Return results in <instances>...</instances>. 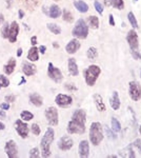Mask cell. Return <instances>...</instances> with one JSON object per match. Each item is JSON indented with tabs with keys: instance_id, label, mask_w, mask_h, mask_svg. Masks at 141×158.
<instances>
[{
	"instance_id": "6da1fadb",
	"label": "cell",
	"mask_w": 141,
	"mask_h": 158,
	"mask_svg": "<svg viewBox=\"0 0 141 158\" xmlns=\"http://www.w3.org/2000/svg\"><path fill=\"white\" fill-rule=\"evenodd\" d=\"M86 113L83 109L76 110L72 116V120L67 123V133L69 134H83L85 132Z\"/></svg>"
},
{
	"instance_id": "7a4b0ae2",
	"label": "cell",
	"mask_w": 141,
	"mask_h": 158,
	"mask_svg": "<svg viewBox=\"0 0 141 158\" xmlns=\"http://www.w3.org/2000/svg\"><path fill=\"white\" fill-rule=\"evenodd\" d=\"M55 138V132L52 128H47L44 136L42 137L40 146H41L42 157H50L51 156V143L54 141Z\"/></svg>"
},
{
	"instance_id": "3957f363",
	"label": "cell",
	"mask_w": 141,
	"mask_h": 158,
	"mask_svg": "<svg viewBox=\"0 0 141 158\" xmlns=\"http://www.w3.org/2000/svg\"><path fill=\"white\" fill-rule=\"evenodd\" d=\"M104 138V134H103V128H102V125L98 121L96 122H93L90 127V140L91 142L94 146H98L100 145L102 140Z\"/></svg>"
},
{
	"instance_id": "277c9868",
	"label": "cell",
	"mask_w": 141,
	"mask_h": 158,
	"mask_svg": "<svg viewBox=\"0 0 141 158\" xmlns=\"http://www.w3.org/2000/svg\"><path fill=\"white\" fill-rule=\"evenodd\" d=\"M101 74V68L96 65H90L84 72V79L88 86H93Z\"/></svg>"
},
{
	"instance_id": "5b68a950",
	"label": "cell",
	"mask_w": 141,
	"mask_h": 158,
	"mask_svg": "<svg viewBox=\"0 0 141 158\" xmlns=\"http://www.w3.org/2000/svg\"><path fill=\"white\" fill-rule=\"evenodd\" d=\"M72 35L76 38H80V39H85L88 35V26L85 23L83 19H79L76 21L75 26L72 31Z\"/></svg>"
},
{
	"instance_id": "8992f818",
	"label": "cell",
	"mask_w": 141,
	"mask_h": 158,
	"mask_svg": "<svg viewBox=\"0 0 141 158\" xmlns=\"http://www.w3.org/2000/svg\"><path fill=\"white\" fill-rule=\"evenodd\" d=\"M129 94L133 101H138L141 98V86L139 82L129 81Z\"/></svg>"
},
{
	"instance_id": "52a82bcc",
	"label": "cell",
	"mask_w": 141,
	"mask_h": 158,
	"mask_svg": "<svg viewBox=\"0 0 141 158\" xmlns=\"http://www.w3.org/2000/svg\"><path fill=\"white\" fill-rule=\"evenodd\" d=\"M45 117H46V120L50 125H52V127L58 125V122H59L58 111H57L56 107H47V109L45 110Z\"/></svg>"
},
{
	"instance_id": "ba28073f",
	"label": "cell",
	"mask_w": 141,
	"mask_h": 158,
	"mask_svg": "<svg viewBox=\"0 0 141 158\" xmlns=\"http://www.w3.org/2000/svg\"><path fill=\"white\" fill-rule=\"evenodd\" d=\"M47 75L52 80H54L57 83H60L63 79V75L62 72L59 70L58 68L54 66V65L52 62L49 63V68H47Z\"/></svg>"
},
{
	"instance_id": "9c48e42d",
	"label": "cell",
	"mask_w": 141,
	"mask_h": 158,
	"mask_svg": "<svg viewBox=\"0 0 141 158\" xmlns=\"http://www.w3.org/2000/svg\"><path fill=\"white\" fill-rule=\"evenodd\" d=\"M126 41L132 50H138V47H139V39H138V34L136 33L135 30L129 31V33L126 35Z\"/></svg>"
},
{
	"instance_id": "30bf717a",
	"label": "cell",
	"mask_w": 141,
	"mask_h": 158,
	"mask_svg": "<svg viewBox=\"0 0 141 158\" xmlns=\"http://www.w3.org/2000/svg\"><path fill=\"white\" fill-rule=\"evenodd\" d=\"M15 129L21 138H26L29 136V125L26 122H23L22 119L21 120L18 119L15 121Z\"/></svg>"
},
{
	"instance_id": "8fae6325",
	"label": "cell",
	"mask_w": 141,
	"mask_h": 158,
	"mask_svg": "<svg viewBox=\"0 0 141 158\" xmlns=\"http://www.w3.org/2000/svg\"><path fill=\"white\" fill-rule=\"evenodd\" d=\"M55 102L58 107H65L73 104V99L70 96L67 95V94H58L55 98Z\"/></svg>"
},
{
	"instance_id": "7c38bea8",
	"label": "cell",
	"mask_w": 141,
	"mask_h": 158,
	"mask_svg": "<svg viewBox=\"0 0 141 158\" xmlns=\"http://www.w3.org/2000/svg\"><path fill=\"white\" fill-rule=\"evenodd\" d=\"M4 151H5L8 157L10 158H15L18 156V148L14 140H9L8 142L5 143Z\"/></svg>"
},
{
	"instance_id": "4fadbf2b",
	"label": "cell",
	"mask_w": 141,
	"mask_h": 158,
	"mask_svg": "<svg viewBox=\"0 0 141 158\" xmlns=\"http://www.w3.org/2000/svg\"><path fill=\"white\" fill-rule=\"evenodd\" d=\"M73 140L70 136H63L59 139L58 141V148L60 149L61 151H69L72 149L73 146Z\"/></svg>"
},
{
	"instance_id": "5bb4252c",
	"label": "cell",
	"mask_w": 141,
	"mask_h": 158,
	"mask_svg": "<svg viewBox=\"0 0 141 158\" xmlns=\"http://www.w3.org/2000/svg\"><path fill=\"white\" fill-rule=\"evenodd\" d=\"M18 34H19V26L17 21H13L12 24H10V32H9V40L11 43H14L17 40Z\"/></svg>"
},
{
	"instance_id": "9a60e30c",
	"label": "cell",
	"mask_w": 141,
	"mask_h": 158,
	"mask_svg": "<svg viewBox=\"0 0 141 158\" xmlns=\"http://www.w3.org/2000/svg\"><path fill=\"white\" fill-rule=\"evenodd\" d=\"M81 44L79 42V40L77 39H72L65 47V51H67L69 54H75L79 49H80Z\"/></svg>"
},
{
	"instance_id": "2e32d148",
	"label": "cell",
	"mask_w": 141,
	"mask_h": 158,
	"mask_svg": "<svg viewBox=\"0 0 141 158\" xmlns=\"http://www.w3.org/2000/svg\"><path fill=\"white\" fill-rule=\"evenodd\" d=\"M78 153L81 157H88L90 154V145H88V140H82L79 143Z\"/></svg>"
},
{
	"instance_id": "e0dca14e",
	"label": "cell",
	"mask_w": 141,
	"mask_h": 158,
	"mask_svg": "<svg viewBox=\"0 0 141 158\" xmlns=\"http://www.w3.org/2000/svg\"><path fill=\"white\" fill-rule=\"evenodd\" d=\"M110 104L114 111H118V110L120 109L121 102H120L119 94H118L117 91H115V92L113 93L112 97H111V99H110Z\"/></svg>"
},
{
	"instance_id": "ac0fdd59",
	"label": "cell",
	"mask_w": 141,
	"mask_h": 158,
	"mask_svg": "<svg viewBox=\"0 0 141 158\" xmlns=\"http://www.w3.org/2000/svg\"><path fill=\"white\" fill-rule=\"evenodd\" d=\"M22 71H23V73L26 76H33V75H35L37 73V68L33 63L24 62L23 66H22Z\"/></svg>"
},
{
	"instance_id": "d6986e66",
	"label": "cell",
	"mask_w": 141,
	"mask_h": 158,
	"mask_svg": "<svg viewBox=\"0 0 141 158\" xmlns=\"http://www.w3.org/2000/svg\"><path fill=\"white\" fill-rule=\"evenodd\" d=\"M67 68H69V73L72 76H77L79 74L78 66H77V62L75 58H70L69 62H67Z\"/></svg>"
},
{
	"instance_id": "ffe728a7",
	"label": "cell",
	"mask_w": 141,
	"mask_h": 158,
	"mask_svg": "<svg viewBox=\"0 0 141 158\" xmlns=\"http://www.w3.org/2000/svg\"><path fill=\"white\" fill-rule=\"evenodd\" d=\"M94 101H95V104H96L97 110H98L99 112H104L106 110L103 99H102V97L99 94H95L94 95Z\"/></svg>"
},
{
	"instance_id": "44dd1931",
	"label": "cell",
	"mask_w": 141,
	"mask_h": 158,
	"mask_svg": "<svg viewBox=\"0 0 141 158\" xmlns=\"http://www.w3.org/2000/svg\"><path fill=\"white\" fill-rule=\"evenodd\" d=\"M28 59L29 61H32V62L37 61L38 59H39V49H37L36 47H32L31 49L29 50Z\"/></svg>"
},
{
	"instance_id": "7402d4cb",
	"label": "cell",
	"mask_w": 141,
	"mask_h": 158,
	"mask_svg": "<svg viewBox=\"0 0 141 158\" xmlns=\"http://www.w3.org/2000/svg\"><path fill=\"white\" fill-rule=\"evenodd\" d=\"M29 101L32 102V104H34L35 107H41L43 104L42 97L38 93H32L29 95Z\"/></svg>"
},
{
	"instance_id": "603a6c76",
	"label": "cell",
	"mask_w": 141,
	"mask_h": 158,
	"mask_svg": "<svg viewBox=\"0 0 141 158\" xmlns=\"http://www.w3.org/2000/svg\"><path fill=\"white\" fill-rule=\"evenodd\" d=\"M61 13H62V11H61V9L59 8L57 4H52L51 8H50V11H49V16L51 18L56 19V18L60 17Z\"/></svg>"
},
{
	"instance_id": "cb8c5ba5",
	"label": "cell",
	"mask_w": 141,
	"mask_h": 158,
	"mask_svg": "<svg viewBox=\"0 0 141 158\" xmlns=\"http://www.w3.org/2000/svg\"><path fill=\"white\" fill-rule=\"evenodd\" d=\"M15 68H16V60L14 58H11L9 60V62L3 66V70L5 72V74L11 75L15 71Z\"/></svg>"
},
{
	"instance_id": "d4e9b609",
	"label": "cell",
	"mask_w": 141,
	"mask_h": 158,
	"mask_svg": "<svg viewBox=\"0 0 141 158\" xmlns=\"http://www.w3.org/2000/svg\"><path fill=\"white\" fill-rule=\"evenodd\" d=\"M74 5H75V8L81 13H86L88 11V5L84 1H82V0H77V1H75Z\"/></svg>"
},
{
	"instance_id": "484cf974",
	"label": "cell",
	"mask_w": 141,
	"mask_h": 158,
	"mask_svg": "<svg viewBox=\"0 0 141 158\" xmlns=\"http://www.w3.org/2000/svg\"><path fill=\"white\" fill-rule=\"evenodd\" d=\"M88 26H90L92 29L94 30H97L99 27V18L97 17V16H90V17L88 18Z\"/></svg>"
},
{
	"instance_id": "4316f807",
	"label": "cell",
	"mask_w": 141,
	"mask_h": 158,
	"mask_svg": "<svg viewBox=\"0 0 141 158\" xmlns=\"http://www.w3.org/2000/svg\"><path fill=\"white\" fill-rule=\"evenodd\" d=\"M121 156H124V157H132V158L135 157L136 155H135V153H134V151H133V145L127 146L126 148H124L123 150H122Z\"/></svg>"
},
{
	"instance_id": "83f0119b",
	"label": "cell",
	"mask_w": 141,
	"mask_h": 158,
	"mask_svg": "<svg viewBox=\"0 0 141 158\" xmlns=\"http://www.w3.org/2000/svg\"><path fill=\"white\" fill-rule=\"evenodd\" d=\"M86 55H88V58L91 59V60H94L98 57V52H97V49L94 47H91L90 49L86 52Z\"/></svg>"
},
{
	"instance_id": "f1b7e54d",
	"label": "cell",
	"mask_w": 141,
	"mask_h": 158,
	"mask_svg": "<svg viewBox=\"0 0 141 158\" xmlns=\"http://www.w3.org/2000/svg\"><path fill=\"white\" fill-rule=\"evenodd\" d=\"M111 5H113L117 10H123L124 9V1L123 0H110Z\"/></svg>"
},
{
	"instance_id": "f546056e",
	"label": "cell",
	"mask_w": 141,
	"mask_h": 158,
	"mask_svg": "<svg viewBox=\"0 0 141 158\" xmlns=\"http://www.w3.org/2000/svg\"><path fill=\"white\" fill-rule=\"evenodd\" d=\"M47 29H49L52 33L55 34V35H59V34L61 33L60 26H59L58 24H56V23H47Z\"/></svg>"
},
{
	"instance_id": "4dcf8cb0",
	"label": "cell",
	"mask_w": 141,
	"mask_h": 158,
	"mask_svg": "<svg viewBox=\"0 0 141 158\" xmlns=\"http://www.w3.org/2000/svg\"><path fill=\"white\" fill-rule=\"evenodd\" d=\"M127 19H129V23H131V26L134 27V29H137L138 27V22H137V19H136L135 15H134V13L129 12L127 14Z\"/></svg>"
},
{
	"instance_id": "1f68e13d",
	"label": "cell",
	"mask_w": 141,
	"mask_h": 158,
	"mask_svg": "<svg viewBox=\"0 0 141 158\" xmlns=\"http://www.w3.org/2000/svg\"><path fill=\"white\" fill-rule=\"evenodd\" d=\"M111 123H112V130H114L115 132H120L121 131V125L118 121L117 118L113 117L112 120H111Z\"/></svg>"
},
{
	"instance_id": "d6a6232c",
	"label": "cell",
	"mask_w": 141,
	"mask_h": 158,
	"mask_svg": "<svg viewBox=\"0 0 141 158\" xmlns=\"http://www.w3.org/2000/svg\"><path fill=\"white\" fill-rule=\"evenodd\" d=\"M20 117H21V119L23 121H29L34 118V115L33 113H31V112L29 111H22L21 114H20Z\"/></svg>"
},
{
	"instance_id": "836d02e7",
	"label": "cell",
	"mask_w": 141,
	"mask_h": 158,
	"mask_svg": "<svg viewBox=\"0 0 141 158\" xmlns=\"http://www.w3.org/2000/svg\"><path fill=\"white\" fill-rule=\"evenodd\" d=\"M62 17H63V20H64V21H67V22H72L73 20H74L73 14L70 13L69 10H67V9H64V10H63Z\"/></svg>"
},
{
	"instance_id": "e575fe53",
	"label": "cell",
	"mask_w": 141,
	"mask_h": 158,
	"mask_svg": "<svg viewBox=\"0 0 141 158\" xmlns=\"http://www.w3.org/2000/svg\"><path fill=\"white\" fill-rule=\"evenodd\" d=\"M9 32H10V24L5 22L1 29V36L3 38H8L9 37Z\"/></svg>"
},
{
	"instance_id": "d590c367",
	"label": "cell",
	"mask_w": 141,
	"mask_h": 158,
	"mask_svg": "<svg viewBox=\"0 0 141 158\" xmlns=\"http://www.w3.org/2000/svg\"><path fill=\"white\" fill-rule=\"evenodd\" d=\"M9 86H10V80L3 75H0V89L8 88Z\"/></svg>"
},
{
	"instance_id": "8d00e7d4",
	"label": "cell",
	"mask_w": 141,
	"mask_h": 158,
	"mask_svg": "<svg viewBox=\"0 0 141 158\" xmlns=\"http://www.w3.org/2000/svg\"><path fill=\"white\" fill-rule=\"evenodd\" d=\"M32 132H33V134L36 135V136H39L40 133H41V129H40V127L37 123H33V125H32Z\"/></svg>"
},
{
	"instance_id": "74e56055",
	"label": "cell",
	"mask_w": 141,
	"mask_h": 158,
	"mask_svg": "<svg viewBox=\"0 0 141 158\" xmlns=\"http://www.w3.org/2000/svg\"><path fill=\"white\" fill-rule=\"evenodd\" d=\"M39 156H40V153H39V149L38 148H33L31 151H29V157L37 158Z\"/></svg>"
},
{
	"instance_id": "f35d334b",
	"label": "cell",
	"mask_w": 141,
	"mask_h": 158,
	"mask_svg": "<svg viewBox=\"0 0 141 158\" xmlns=\"http://www.w3.org/2000/svg\"><path fill=\"white\" fill-rule=\"evenodd\" d=\"M94 6H95L96 11H97V12H98L99 14H102V13H103V6H102V4L100 3L99 1L95 0V1H94Z\"/></svg>"
},
{
	"instance_id": "ab89813d",
	"label": "cell",
	"mask_w": 141,
	"mask_h": 158,
	"mask_svg": "<svg viewBox=\"0 0 141 158\" xmlns=\"http://www.w3.org/2000/svg\"><path fill=\"white\" fill-rule=\"evenodd\" d=\"M131 53H132V56L134 57L135 60H141V54L138 50H132Z\"/></svg>"
},
{
	"instance_id": "60d3db41",
	"label": "cell",
	"mask_w": 141,
	"mask_h": 158,
	"mask_svg": "<svg viewBox=\"0 0 141 158\" xmlns=\"http://www.w3.org/2000/svg\"><path fill=\"white\" fill-rule=\"evenodd\" d=\"M65 89H67V91H76L77 88L75 86L74 83H67L65 84Z\"/></svg>"
},
{
	"instance_id": "b9f144b4",
	"label": "cell",
	"mask_w": 141,
	"mask_h": 158,
	"mask_svg": "<svg viewBox=\"0 0 141 158\" xmlns=\"http://www.w3.org/2000/svg\"><path fill=\"white\" fill-rule=\"evenodd\" d=\"M133 146H136L137 149H139V151L141 152V140H140V139H136V140L134 141Z\"/></svg>"
},
{
	"instance_id": "7bdbcfd3",
	"label": "cell",
	"mask_w": 141,
	"mask_h": 158,
	"mask_svg": "<svg viewBox=\"0 0 141 158\" xmlns=\"http://www.w3.org/2000/svg\"><path fill=\"white\" fill-rule=\"evenodd\" d=\"M5 101L8 102H14L15 101V96L14 95H9L5 97Z\"/></svg>"
},
{
	"instance_id": "ee69618b",
	"label": "cell",
	"mask_w": 141,
	"mask_h": 158,
	"mask_svg": "<svg viewBox=\"0 0 141 158\" xmlns=\"http://www.w3.org/2000/svg\"><path fill=\"white\" fill-rule=\"evenodd\" d=\"M0 107H1V109H3L4 111H6V110L10 109V104H9L8 102H3V104H0Z\"/></svg>"
},
{
	"instance_id": "f6af8a7d",
	"label": "cell",
	"mask_w": 141,
	"mask_h": 158,
	"mask_svg": "<svg viewBox=\"0 0 141 158\" xmlns=\"http://www.w3.org/2000/svg\"><path fill=\"white\" fill-rule=\"evenodd\" d=\"M108 21H110V26H115V20H114V16L112 14H110V16H108Z\"/></svg>"
},
{
	"instance_id": "bcb514c9",
	"label": "cell",
	"mask_w": 141,
	"mask_h": 158,
	"mask_svg": "<svg viewBox=\"0 0 141 158\" xmlns=\"http://www.w3.org/2000/svg\"><path fill=\"white\" fill-rule=\"evenodd\" d=\"M5 117H6L5 112H4L3 109H1V110H0V119H4Z\"/></svg>"
},
{
	"instance_id": "7dc6e473",
	"label": "cell",
	"mask_w": 141,
	"mask_h": 158,
	"mask_svg": "<svg viewBox=\"0 0 141 158\" xmlns=\"http://www.w3.org/2000/svg\"><path fill=\"white\" fill-rule=\"evenodd\" d=\"M31 43L33 44V47L36 45V43H37V37H36V36H33V37L31 38Z\"/></svg>"
},
{
	"instance_id": "c3c4849f",
	"label": "cell",
	"mask_w": 141,
	"mask_h": 158,
	"mask_svg": "<svg viewBox=\"0 0 141 158\" xmlns=\"http://www.w3.org/2000/svg\"><path fill=\"white\" fill-rule=\"evenodd\" d=\"M45 51H46V47H45L44 45H40V47H39V52L41 53V54H44Z\"/></svg>"
},
{
	"instance_id": "681fc988",
	"label": "cell",
	"mask_w": 141,
	"mask_h": 158,
	"mask_svg": "<svg viewBox=\"0 0 141 158\" xmlns=\"http://www.w3.org/2000/svg\"><path fill=\"white\" fill-rule=\"evenodd\" d=\"M22 55V49L20 47V49L17 50V57H20Z\"/></svg>"
},
{
	"instance_id": "f907efd6",
	"label": "cell",
	"mask_w": 141,
	"mask_h": 158,
	"mask_svg": "<svg viewBox=\"0 0 141 158\" xmlns=\"http://www.w3.org/2000/svg\"><path fill=\"white\" fill-rule=\"evenodd\" d=\"M18 14H19V18H23V15H24L23 11H21V10H20L19 12H18Z\"/></svg>"
},
{
	"instance_id": "816d5d0a",
	"label": "cell",
	"mask_w": 141,
	"mask_h": 158,
	"mask_svg": "<svg viewBox=\"0 0 141 158\" xmlns=\"http://www.w3.org/2000/svg\"><path fill=\"white\" fill-rule=\"evenodd\" d=\"M3 21H4V17H3V15H1V14H0V24L3 23Z\"/></svg>"
},
{
	"instance_id": "f5cc1de1",
	"label": "cell",
	"mask_w": 141,
	"mask_h": 158,
	"mask_svg": "<svg viewBox=\"0 0 141 158\" xmlns=\"http://www.w3.org/2000/svg\"><path fill=\"white\" fill-rule=\"evenodd\" d=\"M4 128H5V127H4V125H3V123H2V122H0V130H4Z\"/></svg>"
},
{
	"instance_id": "db71d44e",
	"label": "cell",
	"mask_w": 141,
	"mask_h": 158,
	"mask_svg": "<svg viewBox=\"0 0 141 158\" xmlns=\"http://www.w3.org/2000/svg\"><path fill=\"white\" fill-rule=\"evenodd\" d=\"M139 132H140V135H141V125H140V128H139Z\"/></svg>"
},
{
	"instance_id": "11a10c76",
	"label": "cell",
	"mask_w": 141,
	"mask_h": 158,
	"mask_svg": "<svg viewBox=\"0 0 141 158\" xmlns=\"http://www.w3.org/2000/svg\"><path fill=\"white\" fill-rule=\"evenodd\" d=\"M140 77H141V71H140Z\"/></svg>"
}]
</instances>
